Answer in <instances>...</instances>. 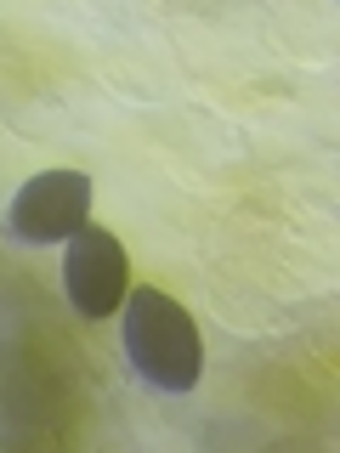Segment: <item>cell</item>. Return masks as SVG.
<instances>
[{
	"label": "cell",
	"instance_id": "7a4b0ae2",
	"mask_svg": "<svg viewBox=\"0 0 340 453\" xmlns=\"http://www.w3.org/2000/svg\"><path fill=\"white\" fill-rule=\"evenodd\" d=\"M63 295L80 318L103 323L120 311L125 289H131V261H125V244L108 233V226H80L74 238H63Z\"/></svg>",
	"mask_w": 340,
	"mask_h": 453
},
{
	"label": "cell",
	"instance_id": "6da1fadb",
	"mask_svg": "<svg viewBox=\"0 0 340 453\" xmlns=\"http://www.w3.org/2000/svg\"><path fill=\"white\" fill-rule=\"evenodd\" d=\"M120 334H125V357L153 391H193L205 380V340L198 323L170 301L165 289H125L120 301Z\"/></svg>",
	"mask_w": 340,
	"mask_h": 453
},
{
	"label": "cell",
	"instance_id": "3957f363",
	"mask_svg": "<svg viewBox=\"0 0 340 453\" xmlns=\"http://www.w3.org/2000/svg\"><path fill=\"white\" fill-rule=\"evenodd\" d=\"M91 216V176L85 170H40L23 181L6 210V233L18 244H63Z\"/></svg>",
	"mask_w": 340,
	"mask_h": 453
}]
</instances>
